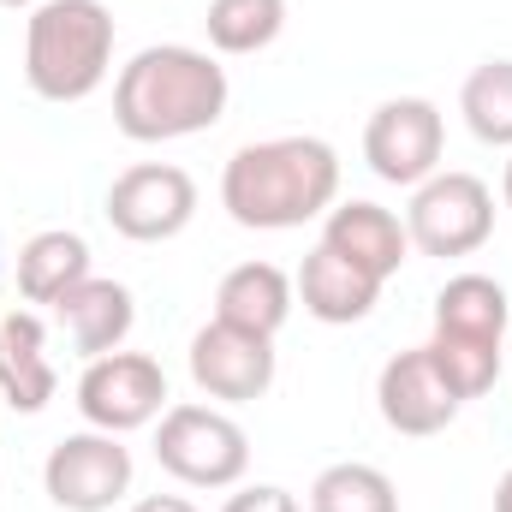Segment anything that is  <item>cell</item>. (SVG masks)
<instances>
[{"label":"cell","mask_w":512,"mask_h":512,"mask_svg":"<svg viewBox=\"0 0 512 512\" xmlns=\"http://www.w3.org/2000/svg\"><path fill=\"white\" fill-rule=\"evenodd\" d=\"M310 512H399V489L387 471L346 459L310 483Z\"/></svg>","instance_id":"21"},{"label":"cell","mask_w":512,"mask_h":512,"mask_svg":"<svg viewBox=\"0 0 512 512\" xmlns=\"http://www.w3.org/2000/svg\"><path fill=\"white\" fill-rule=\"evenodd\" d=\"M292 298H298V286L286 280V268H274V262H239L215 286V322H233L245 334H268L274 340L286 328V316H292Z\"/></svg>","instance_id":"16"},{"label":"cell","mask_w":512,"mask_h":512,"mask_svg":"<svg viewBox=\"0 0 512 512\" xmlns=\"http://www.w3.org/2000/svg\"><path fill=\"white\" fill-rule=\"evenodd\" d=\"M405 233L423 256H471L495 233V191L477 173H429L411 191Z\"/></svg>","instance_id":"5"},{"label":"cell","mask_w":512,"mask_h":512,"mask_svg":"<svg viewBox=\"0 0 512 512\" xmlns=\"http://www.w3.org/2000/svg\"><path fill=\"white\" fill-rule=\"evenodd\" d=\"M78 411L90 429L108 435H131L143 423H155L167 411V370L143 352H108L90 358L78 376Z\"/></svg>","instance_id":"8"},{"label":"cell","mask_w":512,"mask_h":512,"mask_svg":"<svg viewBox=\"0 0 512 512\" xmlns=\"http://www.w3.org/2000/svg\"><path fill=\"white\" fill-rule=\"evenodd\" d=\"M441 143H447V126L429 96H393L364 126V161L376 179L417 191L429 173H441Z\"/></svg>","instance_id":"9"},{"label":"cell","mask_w":512,"mask_h":512,"mask_svg":"<svg viewBox=\"0 0 512 512\" xmlns=\"http://www.w3.org/2000/svg\"><path fill=\"white\" fill-rule=\"evenodd\" d=\"M191 382L209 399L227 405H251L274 387V340L268 334H245L233 322H209L191 334Z\"/></svg>","instance_id":"10"},{"label":"cell","mask_w":512,"mask_h":512,"mask_svg":"<svg viewBox=\"0 0 512 512\" xmlns=\"http://www.w3.org/2000/svg\"><path fill=\"white\" fill-rule=\"evenodd\" d=\"M501 197H507V209H512V161H507V179H501Z\"/></svg>","instance_id":"27"},{"label":"cell","mask_w":512,"mask_h":512,"mask_svg":"<svg viewBox=\"0 0 512 512\" xmlns=\"http://www.w3.org/2000/svg\"><path fill=\"white\" fill-rule=\"evenodd\" d=\"M298 298H304V310H310L316 322H328V328H352V322H364V316L376 310L382 280L364 274L352 256L316 245V251L304 256V268H298Z\"/></svg>","instance_id":"15"},{"label":"cell","mask_w":512,"mask_h":512,"mask_svg":"<svg viewBox=\"0 0 512 512\" xmlns=\"http://www.w3.org/2000/svg\"><path fill=\"white\" fill-rule=\"evenodd\" d=\"M512 322L507 286L489 280V274H453L441 292H435V334H459V340H483V346H501Z\"/></svg>","instance_id":"17"},{"label":"cell","mask_w":512,"mask_h":512,"mask_svg":"<svg viewBox=\"0 0 512 512\" xmlns=\"http://www.w3.org/2000/svg\"><path fill=\"white\" fill-rule=\"evenodd\" d=\"M42 489L60 512H108L131 495V453L108 429H78L48 447Z\"/></svg>","instance_id":"6"},{"label":"cell","mask_w":512,"mask_h":512,"mask_svg":"<svg viewBox=\"0 0 512 512\" xmlns=\"http://www.w3.org/2000/svg\"><path fill=\"white\" fill-rule=\"evenodd\" d=\"M114 66V12L102 0H42L24 18V78L42 102H84Z\"/></svg>","instance_id":"3"},{"label":"cell","mask_w":512,"mask_h":512,"mask_svg":"<svg viewBox=\"0 0 512 512\" xmlns=\"http://www.w3.org/2000/svg\"><path fill=\"white\" fill-rule=\"evenodd\" d=\"M197 215V179L173 161H137L108 191V221L131 245H167Z\"/></svg>","instance_id":"7"},{"label":"cell","mask_w":512,"mask_h":512,"mask_svg":"<svg viewBox=\"0 0 512 512\" xmlns=\"http://www.w3.org/2000/svg\"><path fill=\"white\" fill-rule=\"evenodd\" d=\"M54 316L66 322L78 358L90 364V358H108V352L126 346L131 322H137V298H131V286H120V280L90 274V280H78V286L54 304Z\"/></svg>","instance_id":"14"},{"label":"cell","mask_w":512,"mask_h":512,"mask_svg":"<svg viewBox=\"0 0 512 512\" xmlns=\"http://www.w3.org/2000/svg\"><path fill=\"white\" fill-rule=\"evenodd\" d=\"M78 280H90V245L66 227H48L36 239H24L18 251V292L30 304H60Z\"/></svg>","instance_id":"18"},{"label":"cell","mask_w":512,"mask_h":512,"mask_svg":"<svg viewBox=\"0 0 512 512\" xmlns=\"http://www.w3.org/2000/svg\"><path fill=\"white\" fill-rule=\"evenodd\" d=\"M221 512H298V501L286 489H274V483H256V489H239Z\"/></svg>","instance_id":"23"},{"label":"cell","mask_w":512,"mask_h":512,"mask_svg":"<svg viewBox=\"0 0 512 512\" xmlns=\"http://www.w3.org/2000/svg\"><path fill=\"white\" fill-rule=\"evenodd\" d=\"M203 30L215 54H262L286 30V0H209Z\"/></svg>","instance_id":"19"},{"label":"cell","mask_w":512,"mask_h":512,"mask_svg":"<svg viewBox=\"0 0 512 512\" xmlns=\"http://www.w3.org/2000/svg\"><path fill=\"white\" fill-rule=\"evenodd\" d=\"M155 465L185 489H233L251 471V435L215 405H167L155 429Z\"/></svg>","instance_id":"4"},{"label":"cell","mask_w":512,"mask_h":512,"mask_svg":"<svg viewBox=\"0 0 512 512\" xmlns=\"http://www.w3.org/2000/svg\"><path fill=\"white\" fill-rule=\"evenodd\" d=\"M54 364H48V328L36 310H6L0 316V405L36 417L54 399Z\"/></svg>","instance_id":"13"},{"label":"cell","mask_w":512,"mask_h":512,"mask_svg":"<svg viewBox=\"0 0 512 512\" xmlns=\"http://www.w3.org/2000/svg\"><path fill=\"white\" fill-rule=\"evenodd\" d=\"M322 245L352 256L364 274H376L387 286L405 268V256H411V233H405V221L393 209H382V203H340L322 221Z\"/></svg>","instance_id":"12"},{"label":"cell","mask_w":512,"mask_h":512,"mask_svg":"<svg viewBox=\"0 0 512 512\" xmlns=\"http://www.w3.org/2000/svg\"><path fill=\"white\" fill-rule=\"evenodd\" d=\"M0 6H12V12H36L42 0H0Z\"/></svg>","instance_id":"26"},{"label":"cell","mask_w":512,"mask_h":512,"mask_svg":"<svg viewBox=\"0 0 512 512\" xmlns=\"http://www.w3.org/2000/svg\"><path fill=\"white\" fill-rule=\"evenodd\" d=\"M227 66L209 60L203 48L185 42H155L143 54H131L114 78V126L131 143H173V137H197V131L221 126L227 114Z\"/></svg>","instance_id":"2"},{"label":"cell","mask_w":512,"mask_h":512,"mask_svg":"<svg viewBox=\"0 0 512 512\" xmlns=\"http://www.w3.org/2000/svg\"><path fill=\"white\" fill-rule=\"evenodd\" d=\"M131 512H197V507H191L185 495H143Z\"/></svg>","instance_id":"24"},{"label":"cell","mask_w":512,"mask_h":512,"mask_svg":"<svg viewBox=\"0 0 512 512\" xmlns=\"http://www.w3.org/2000/svg\"><path fill=\"white\" fill-rule=\"evenodd\" d=\"M340 197V155L322 137H262L233 149L221 173V209L251 233H292L328 215Z\"/></svg>","instance_id":"1"},{"label":"cell","mask_w":512,"mask_h":512,"mask_svg":"<svg viewBox=\"0 0 512 512\" xmlns=\"http://www.w3.org/2000/svg\"><path fill=\"white\" fill-rule=\"evenodd\" d=\"M376 405H382V423L393 435H441L459 417L465 399L441 376V364L429 358V346H411V352H399V358L382 364Z\"/></svg>","instance_id":"11"},{"label":"cell","mask_w":512,"mask_h":512,"mask_svg":"<svg viewBox=\"0 0 512 512\" xmlns=\"http://www.w3.org/2000/svg\"><path fill=\"white\" fill-rule=\"evenodd\" d=\"M459 114L477 143L512 149V60H483L465 90H459Z\"/></svg>","instance_id":"20"},{"label":"cell","mask_w":512,"mask_h":512,"mask_svg":"<svg viewBox=\"0 0 512 512\" xmlns=\"http://www.w3.org/2000/svg\"><path fill=\"white\" fill-rule=\"evenodd\" d=\"M429 358L441 364V376L453 382L459 399H483L495 376H501V346H483V340H459V334H435L429 340Z\"/></svg>","instance_id":"22"},{"label":"cell","mask_w":512,"mask_h":512,"mask_svg":"<svg viewBox=\"0 0 512 512\" xmlns=\"http://www.w3.org/2000/svg\"><path fill=\"white\" fill-rule=\"evenodd\" d=\"M495 512H512V471L501 477V489H495Z\"/></svg>","instance_id":"25"}]
</instances>
